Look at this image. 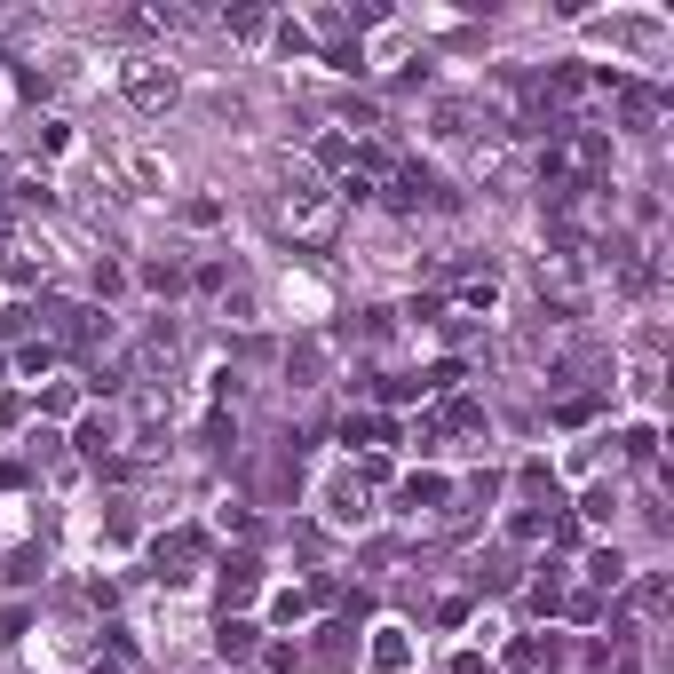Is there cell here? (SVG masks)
<instances>
[{
    "label": "cell",
    "mask_w": 674,
    "mask_h": 674,
    "mask_svg": "<svg viewBox=\"0 0 674 674\" xmlns=\"http://www.w3.org/2000/svg\"><path fill=\"white\" fill-rule=\"evenodd\" d=\"M270 223L286 230L294 246H334V230H341V199L326 191V183H318V175H294V183L278 191Z\"/></svg>",
    "instance_id": "1"
},
{
    "label": "cell",
    "mask_w": 674,
    "mask_h": 674,
    "mask_svg": "<svg viewBox=\"0 0 674 674\" xmlns=\"http://www.w3.org/2000/svg\"><path fill=\"white\" fill-rule=\"evenodd\" d=\"M119 96H127L135 112H167V104L183 96V80H175L167 56H127V64H119Z\"/></svg>",
    "instance_id": "2"
},
{
    "label": "cell",
    "mask_w": 674,
    "mask_h": 674,
    "mask_svg": "<svg viewBox=\"0 0 674 674\" xmlns=\"http://www.w3.org/2000/svg\"><path fill=\"white\" fill-rule=\"evenodd\" d=\"M373 191H389V207H397V215H421L437 183H429V167H421V159H397V167H389V175H381Z\"/></svg>",
    "instance_id": "3"
},
{
    "label": "cell",
    "mask_w": 674,
    "mask_h": 674,
    "mask_svg": "<svg viewBox=\"0 0 674 674\" xmlns=\"http://www.w3.org/2000/svg\"><path fill=\"white\" fill-rule=\"evenodd\" d=\"M191 563H207V532H175V540H159V579H167V587L199 579Z\"/></svg>",
    "instance_id": "4"
},
{
    "label": "cell",
    "mask_w": 674,
    "mask_h": 674,
    "mask_svg": "<svg viewBox=\"0 0 674 674\" xmlns=\"http://www.w3.org/2000/svg\"><path fill=\"white\" fill-rule=\"evenodd\" d=\"M215 651H223V659H254V651H262V627H254L246 611H223V619H215Z\"/></svg>",
    "instance_id": "5"
},
{
    "label": "cell",
    "mask_w": 674,
    "mask_h": 674,
    "mask_svg": "<svg viewBox=\"0 0 674 674\" xmlns=\"http://www.w3.org/2000/svg\"><path fill=\"white\" fill-rule=\"evenodd\" d=\"M326 516H334V524H365V484H357V476H334V484H326Z\"/></svg>",
    "instance_id": "6"
},
{
    "label": "cell",
    "mask_w": 674,
    "mask_h": 674,
    "mask_svg": "<svg viewBox=\"0 0 674 674\" xmlns=\"http://www.w3.org/2000/svg\"><path fill=\"white\" fill-rule=\"evenodd\" d=\"M254 587H262V563H254V556H230L223 563V611H238Z\"/></svg>",
    "instance_id": "7"
},
{
    "label": "cell",
    "mask_w": 674,
    "mask_h": 674,
    "mask_svg": "<svg viewBox=\"0 0 674 674\" xmlns=\"http://www.w3.org/2000/svg\"><path fill=\"white\" fill-rule=\"evenodd\" d=\"M373 667H381V674H405V667H413V643H405V627H373Z\"/></svg>",
    "instance_id": "8"
},
{
    "label": "cell",
    "mask_w": 674,
    "mask_h": 674,
    "mask_svg": "<svg viewBox=\"0 0 674 674\" xmlns=\"http://www.w3.org/2000/svg\"><path fill=\"white\" fill-rule=\"evenodd\" d=\"M112 445H119V421H104V413H96V421H80V452H88V460H104Z\"/></svg>",
    "instance_id": "9"
},
{
    "label": "cell",
    "mask_w": 674,
    "mask_h": 674,
    "mask_svg": "<svg viewBox=\"0 0 674 674\" xmlns=\"http://www.w3.org/2000/svg\"><path fill=\"white\" fill-rule=\"evenodd\" d=\"M627 611H635V619H659V611H667V579L651 571V579H643V587L627 595Z\"/></svg>",
    "instance_id": "10"
},
{
    "label": "cell",
    "mask_w": 674,
    "mask_h": 674,
    "mask_svg": "<svg viewBox=\"0 0 674 674\" xmlns=\"http://www.w3.org/2000/svg\"><path fill=\"white\" fill-rule=\"evenodd\" d=\"M445 500H452L445 476H413V484H405V508H445Z\"/></svg>",
    "instance_id": "11"
},
{
    "label": "cell",
    "mask_w": 674,
    "mask_h": 674,
    "mask_svg": "<svg viewBox=\"0 0 674 674\" xmlns=\"http://www.w3.org/2000/svg\"><path fill=\"white\" fill-rule=\"evenodd\" d=\"M127 175H135V191H167V159H151V151H135Z\"/></svg>",
    "instance_id": "12"
},
{
    "label": "cell",
    "mask_w": 674,
    "mask_h": 674,
    "mask_svg": "<svg viewBox=\"0 0 674 674\" xmlns=\"http://www.w3.org/2000/svg\"><path fill=\"white\" fill-rule=\"evenodd\" d=\"M587 579H595V587H619V579H627L619 548H595V556H587Z\"/></svg>",
    "instance_id": "13"
},
{
    "label": "cell",
    "mask_w": 674,
    "mask_h": 674,
    "mask_svg": "<svg viewBox=\"0 0 674 674\" xmlns=\"http://www.w3.org/2000/svg\"><path fill=\"white\" fill-rule=\"evenodd\" d=\"M143 286L151 294H183V262H143Z\"/></svg>",
    "instance_id": "14"
},
{
    "label": "cell",
    "mask_w": 674,
    "mask_h": 674,
    "mask_svg": "<svg viewBox=\"0 0 674 674\" xmlns=\"http://www.w3.org/2000/svg\"><path fill=\"white\" fill-rule=\"evenodd\" d=\"M40 571H48V556H40V548H16V556H8V579H16V587H32Z\"/></svg>",
    "instance_id": "15"
},
{
    "label": "cell",
    "mask_w": 674,
    "mask_h": 674,
    "mask_svg": "<svg viewBox=\"0 0 674 674\" xmlns=\"http://www.w3.org/2000/svg\"><path fill=\"white\" fill-rule=\"evenodd\" d=\"M651 452H659V429H651V421H635V429H627V460H651Z\"/></svg>",
    "instance_id": "16"
},
{
    "label": "cell",
    "mask_w": 674,
    "mask_h": 674,
    "mask_svg": "<svg viewBox=\"0 0 674 674\" xmlns=\"http://www.w3.org/2000/svg\"><path fill=\"white\" fill-rule=\"evenodd\" d=\"M262 667H270V674H302V651H286V643H270V651H262Z\"/></svg>",
    "instance_id": "17"
},
{
    "label": "cell",
    "mask_w": 674,
    "mask_h": 674,
    "mask_svg": "<svg viewBox=\"0 0 674 674\" xmlns=\"http://www.w3.org/2000/svg\"><path fill=\"white\" fill-rule=\"evenodd\" d=\"M579 508H587V516H595V524H611V508H619V500H611V484H595V492H587V500H579Z\"/></svg>",
    "instance_id": "18"
},
{
    "label": "cell",
    "mask_w": 674,
    "mask_h": 674,
    "mask_svg": "<svg viewBox=\"0 0 674 674\" xmlns=\"http://www.w3.org/2000/svg\"><path fill=\"white\" fill-rule=\"evenodd\" d=\"M452 674H484V659H476V651H460V659H452Z\"/></svg>",
    "instance_id": "19"
},
{
    "label": "cell",
    "mask_w": 674,
    "mask_h": 674,
    "mask_svg": "<svg viewBox=\"0 0 674 674\" xmlns=\"http://www.w3.org/2000/svg\"><path fill=\"white\" fill-rule=\"evenodd\" d=\"M0 476H8V460H0Z\"/></svg>",
    "instance_id": "20"
}]
</instances>
